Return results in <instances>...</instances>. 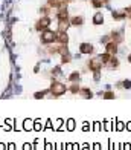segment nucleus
Segmentation results:
<instances>
[{"instance_id":"nucleus-9","label":"nucleus","mask_w":131,"mask_h":150,"mask_svg":"<svg viewBox=\"0 0 131 150\" xmlns=\"http://www.w3.org/2000/svg\"><path fill=\"white\" fill-rule=\"evenodd\" d=\"M23 148H25V150H31L32 147H31V144H25V145H23Z\"/></svg>"},{"instance_id":"nucleus-4","label":"nucleus","mask_w":131,"mask_h":150,"mask_svg":"<svg viewBox=\"0 0 131 150\" xmlns=\"http://www.w3.org/2000/svg\"><path fill=\"white\" fill-rule=\"evenodd\" d=\"M91 51H93L91 45H87V43H82V45H81V52H82V54H90Z\"/></svg>"},{"instance_id":"nucleus-3","label":"nucleus","mask_w":131,"mask_h":150,"mask_svg":"<svg viewBox=\"0 0 131 150\" xmlns=\"http://www.w3.org/2000/svg\"><path fill=\"white\" fill-rule=\"evenodd\" d=\"M50 23V20H49V18H41V20L38 22V25H37V28H38V29H44L47 25Z\"/></svg>"},{"instance_id":"nucleus-1","label":"nucleus","mask_w":131,"mask_h":150,"mask_svg":"<svg viewBox=\"0 0 131 150\" xmlns=\"http://www.w3.org/2000/svg\"><path fill=\"white\" fill-rule=\"evenodd\" d=\"M55 39H57V34H55L53 31H44V32L41 34V40H43L44 43H52Z\"/></svg>"},{"instance_id":"nucleus-10","label":"nucleus","mask_w":131,"mask_h":150,"mask_svg":"<svg viewBox=\"0 0 131 150\" xmlns=\"http://www.w3.org/2000/svg\"><path fill=\"white\" fill-rule=\"evenodd\" d=\"M128 60H129V61H131V55H129V58H128Z\"/></svg>"},{"instance_id":"nucleus-6","label":"nucleus","mask_w":131,"mask_h":150,"mask_svg":"<svg viewBox=\"0 0 131 150\" xmlns=\"http://www.w3.org/2000/svg\"><path fill=\"white\" fill-rule=\"evenodd\" d=\"M102 22H104L102 14H96V15H95V18H93V23H95V25H99V23H102Z\"/></svg>"},{"instance_id":"nucleus-8","label":"nucleus","mask_w":131,"mask_h":150,"mask_svg":"<svg viewBox=\"0 0 131 150\" xmlns=\"http://www.w3.org/2000/svg\"><path fill=\"white\" fill-rule=\"evenodd\" d=\"M25 127H26V130H31V121H25Z\"/></svg>"},{"instance_id":"nucleus-7","label":"nucleus","mask_w":131,"mask_h":150,"mask_svg":"<svg viewBox=\"0 0 131 150\" xmlns=\"http://www.w3.org/2000/svg\"><path fill=\"white\" fill-rule=\"evenodd\" d=\"M81 23H82V18L81 17H73L72 25H81Z\"/></svg>"},{"instance_id":"nucleus-2","label":"nucleus","mask_w":131,"mask_h":150,"mask_svg":"<svg viewBox=\"0 0 131 150\" xmlns=\"http://www.w3.org/2000/svg\"><path fill=\"white\" fill-rule=\"evenodd\" d=\"M52 92H55V95H61L63 92H66V87L60 83H53L52 84Z\"/></svg>"},{"instance_id":"nucleus-5","label":"nucleus","mask_w":131,"mask_h":150,"mask_svg":"<svg viewBox=\"0 0 131 150\" xmlns=\"http://www.w3.org/2000/svg\"><path fill=\"white\" fill-rule=\"evenodd\" d=\"M116 49H117V46H116V43H114V42H111V43H108V45H107V51H108L110 54L116 52Z\"/></svg>"}]
</instances>
